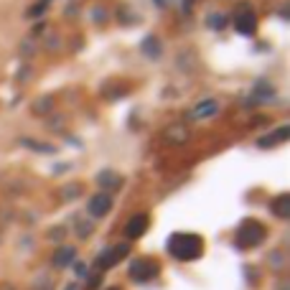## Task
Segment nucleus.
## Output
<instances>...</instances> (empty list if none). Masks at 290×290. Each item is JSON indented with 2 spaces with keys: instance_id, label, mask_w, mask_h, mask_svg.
<instances>
[{
  "instance_id": "obj_1",
  "label": "nucleus",
  "mask_w": 290,
  "mask_h": 290,
  "mask_svg": "<svg viewBox=\"0 0 290 290\" xmlns=\"http://www.w3.org/2000/svg\"><path fill=\"white\" fill-rule=\"evenodd\" d=\"M168 252H171L176 260L189 262V260L201 257V252H204V242H201V237H196V234L178 232V234H173V237L168 239Z\"/></svg>"
},
{
  "instance_id": "obj_2",
  "label": "nucleus",
  "mask_w": 290,
  "mask_h": 290,
  "mask_svg": "<svg viewBox=\"0 0 290 290\" xmlns=\"http://www.w3.org/2000/svg\"><path fill=\"white\" fill-rule=\"evenodd\" d=\"M265 226L257 221V219H247L239 229H237V244L242 247V250H247V247H257L262 239H265Z\"/></svg>"
},
{
  "instance_id": "obj_3",
  "label": "nucleus",
  "mask_w": 290,
  "mask_h": 290,
  "mask_svg": "<svg viewBox=\"0 0 290 290\" xmlns=\"http://www.w3.org/2000/svg\"><path fill=\"white\" fill-rule=\"evenodd\" d=\"M158 262L155 260H135L133 265H130V278L135 280V283H148V280H153L155 275H158Z\"/></svg>"
},
{
  "instance_id": "obj_4",
  "label": "nucleus",
  "mask_w": 290,
  "mask_h": 290,
  "mask_svg": "<svg viewBox=\"0 0 290 290\" xmlns=\"http://www.w3.org/2000/svg\"><path fill=\"white\" fill-rule=\"evenodd\" d=\"M130 252V247L128 244H117V247H110V250H105L102 255H99V260H97V265L102 267V270H107V267H115L117 262H122L125 260V255Z\"/></svg>"
},
{
  "instance_id": "obj_5",
  "label": "nucleus",
  "mask_w": 290,
  "mask_h": 290,
  "mask_svg": "<svg viewBox=\"0 0 290 290\" xmlns=\"http://www.w3.org/2000/svg\"><path fill=\"white\" fill-rule=\"evenodd\" d=\"M110 206H112V199H110V194H97V196H92V199L87 201V209H89V214H92L94 219L107 217Z\"/></svg>"
},
{
  "instance_id": "obj_6",
  "label": "nucleus",
  "mask_w": 290,
  "mask_h": 290,
  "mask_svg": "<svg viewBox=\"0 0 290 290\" xmlns=\"http://www.w3.org/2000/svg\"><path fill=\"white\" fill-rule=\"evenodd\" d=\"M148 224H150L148 214H135V217L125 224V234H128L130 239H138V237H143V234H145Z\"/></svg>"
},
{
  "instance_id": "obj_7",
  "label": "nucleus",
  "mask_w": 290,
  "mask_h": 290,
  "mask_svg": "<svg viewBox=\"0 0 290 290\" xmlns=\"http://www.w3.org/2000/svg\"><path fill=\"white\" fill-rule=\"evenodd\" d=\"M234 23H237V31H239V33H252V31L257 28L255 13L247 10V8H239V15L234 18Z\"/></svg>"
},
{
  "instance_id": "obj_8",
  "label": "nucleus",
  "mask_w": 290,
  "mask_h": 290,
  "mask_svg": "<svg viewBox=\"0 0 290 290\" xmlns=\"http://www.w3.org/2000/svg\"><path fill=\"white\" fill-rule=\"evenodd\" d=\"M74 257H76V250L74 247H59L56 255H54V265L56 267H69L74 262Z\"/></svg>"
},
{
  "instance_id": "obj_9",
  "label": "nucleus",
  "mask_w": 290,
  "mask_h": 290,
  "mask_svg": "<svg viewBox=\"0 0 290 290\" xmlns=\"http://www.w3.org/2000/svg\"><path fill=\"white\" fill-rule=\"evenodd\" d=\"M270 209H273V214L280 219H288L290 217V196L288 194H283V196H278L273 204H270Z\"/></svg>"
},
{
  "instance_id": "obj_10",
  "label": "nucleus",
  "mask_w": 290,
  "mask_h": 290,
  "mask_svg": "<svg viewBox=\"0 0 290 290\" xmlns=\"http://www.w3.org/2000/svg\"><path fill=\"white\" fill-rule=\"evenodd\" d=\"M214 112H217V102H214V99H204V102H199V105H196L194 117L204 120V117H209V115H214Z\"/></svg>"
},
{
  "instance_id": "obj_11",
  "label": "nucleus",
  "mask_w": 290,
  "mask_h": 290,
  "mask_svg": "<svg viewBox=\"0 0 290 290\" xmlns=\"http://www.w3.org/2000/svg\"><path fill=\"white\" fill-rule=\"evenodd\" d=\"M288 135H290V130H288V128H280V130H278V133H273V135H265V138H262V140H260V145H262V148H267V145L283 143V140H285V138H288Z\"/></svg>"
},
{
  "instance_id": "obj_12",
  "label": "nucleus",
  "mask_w": 290,
  "mask_h": 290,
  "mask_svg": "<svg viewBox=\"0 0 290 290\" xmlns=\"http://www.w3.org/2000/svg\"><path fill=\"white\" fill-rule=\"evenodd\" d=\"M143 51H145V54H150L153 59H158V56H160V46H158V41H155L153 36H150V38L143 44Z\"/></svg>"
},
{
  "instance_id": "obj_13",
  "label": "nucleus",
  "mask_w": 290,
  "mask_h": 290,
  "mask_svg": "<svg viewBox=\"0 0 290 290\" xmlns=\"http://www.w3.org/2000/svg\"><path fill=\"white\" fill-rule=\"evenodd\" d=\"M99 183H102V186H110V189H117V186H120V178L107 171V173H99Z\"/></svg>"
},
{
  "instance_id": "obj_14",
  "label": "nucleus",
  "mask_w": 290,
  "mask_h": 290,
  "mask_svg": "<svg viewBox=\"0 0 290 290\" xmlns=\"http://www.w3.org/2000/svg\"><path fill=\"white\" fill-rule=\"evenodd\" d=\"M61 234H64V229H54V232H51V239H59Z\"/></svg>"
},
{
  "instance_id": "obj_15",
  "label": "nucleus",
  "mask_w": 290,
  "mask_h": 290,
  "mask_svg": "<svg viewBox=\"0 0 290 290\" xmlns=\"http://www.w3.org/2000/svg\"><path fill=\"white\" fill-rule=\"evenodd\" d=\"M155 3H158V5H165V0H155Z\"/></svg>"
},
{
  "instance_id": "obj_16",
  "label": "nucleus",
  "mask_w": 290,
  "mask_h": 290,
  "mask_svg": "<svg viewBox=\"0 0 290 290\" xmlns=\"http://www.w3.org/2000/svg\"><path fill=\"white\" fill-rule=\"evenodd\" d=\"M110 290H120V288H110Z\"/></svg>"
}]
</instances>
